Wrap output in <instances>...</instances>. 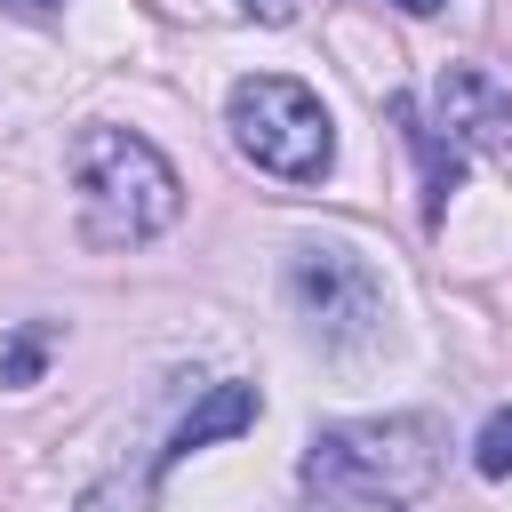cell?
I'll list each match as a JSON object with an SVG mask.
<instances>
[{
  "label": "cell",
  "instance_id": "1",
  "mask_svg": "<svg viewBox=\"0 0 512 512\" xmlns=\"http://www.w3.org/2000/svg\"><path fill=\"white\" fill-rule=\"evenodd\" d=\"M72 192H80V240L88 248H144L184 208L176 168L136 128H80L72 136Z\"/></svg>",
  "mask_w": 512,
  "mask_h": 512
},
{
  "label": "cell",
  "instance_id": "2",
  "mask_svg": "<svg viewBox=\"0 0 512 512\" xmlns=\"http://www.w3.org/2000/svg\"><path fill=\"white\" fill-rule=\"evenodd\" d=\"M440 456H448L440 416H360V424L312 432L304 480L328 488V496H384V504H400V496L440 480Z\"/></svg>",
  "mask_w": 512,
  "mask_h": 512
},
{
  "label": "cell",
  "instance_id": "3",
  "mask_svg": "<svg viewBox=\"0 0 512 512\" xmlns=\"http://www.w3.org/2000/svg\"><path fill=\"white\" fill-rule=\"evenodd\" d=\"M224 128H232L240 160H256V168L280 176V184H320L328 160H336V128H328L320 96H312L304 80H288V72H248V80H232Z\"/></svg>",
  "mask_w": 512,
  "mask_h": 512
},
{
  "label": "cell",
  "instance_id": "4",
  "mask_svg": "<svg viewBox=\"0 0 512 512\" xmlns=\"http://www.w3.org/2000/svg\"><path fill=\"white\" fill-rule=\"evenodd\" d=\"M288 304L320 344H368L384 320V280L344 240H304L288 256Z\"/></svg>",
  "mask_w": 512,
  "mask_h": 512
},
{
  "label": "cell",
  "instance_id": "5",
  "mask_svg": "<svg viewBox=\"0 0 512 512\" xmlns=\"http://www.w3.org/2000/svg\"><path fill=\"white\" fill-rule=\"evenodd\" d=\"M432 104H440V128L456 152H512V88L488 64H448Z\"/></svg>",
  "mask_w": 512,
  "mask_h": 512
},
{
  "label": "cell",
  "instance_id": "6",
  "mask_svg": "<svg viewBox=\"0 0 512 512\" xmlns=\"http://www.w3.org/2000/svg\"><path fill=\"white\" fill-rule=\"evenodd\" d=\"M256 408H264V400H256V384H208V400H200V408L176 424V440L160 448V472H176V464H184L192 448H208V440L248 432V424H256Z\"/></svg>",
  "mask_w": 512,
  "mask_h": 512
},
{
  "label": "cell",
  "instance_id": "7",
  "mask_svg": "<svg viewBox=\"0 0 512 512\" xmlns=\"http://www.w3.org/2000/svg\"><path fill=\"white\" fill-rule=\"evenodd\" d=\"M392 120H400V136H408V152L424 160V216L440 224V208H448V192H456V176H464V152H456V144H448L440 128H424V112H416L408 96L392 104Z\"/></svg>",
  "mask_w": 512,
  "mask_h": 512
},
{
  "label": "cell",
  "instance_id": "8",
  "mask_svg": "<svg viewBox=\"0 0 512 512\" xmlns=\"http://www.w3.org/2000/svg\"><path fill=\"white\" fill-rule=\"evenodd\" d=\"M48 344H56V328H48V320H24V328L8 336V352H0V384L24 392V384L40 376V360H48Z\"/></svg>",
  "mask_w": 512,
  "mask_h": 512
},
{
  "label": "cell",
  "instance_id": "9",
  "mask_svg": "<svg viewBox=\"0 0 512 512\" xmlns=\"http://www.w3.org/2000/svg\"><path fill=\"white\" fill-rule=\"evenodd\" d=\"M472 472H480V480H512V408H496V416L480 424V440H472Z\"/></svg>",
  "mask_w": 512,
  "mask_h": 512
},
{
  "label": "cell",
  "instance_id": "10",
  "mask_svg": "<svg viewBox=\"0 0 512 512\" xmlns=\"http://www.w3.org/2000/svg\"><path fill=\"white\" fill-rule=\"evenodd\" d=\"M256 24H296V0H240Z\"/></svg>",
  "mask_w": 512,
  "mask_h": 512
},
{
  "label": "cell",
  "instance_id": "11",
  "mask_svg": "<svg viewBox=\"0 0 512 512\" xmlns=\"http://www.w3.org/2000/svg\"><path fill=\"white\" fill-rule=\"evenodd\" d=\"M312 512H392V504H384V496H320Z\"/></svg>",
  "mask_w": 512,
  "mask_h": 512
},
{
  "label": "cell",
  "instance_id": "12",
  "mask_svg": "<svg viewBox=\"0 0 512 512\" xmlns=\"http://www.w3.org/2000/svg\"><path fill=\"white\" fill-rule=\"evenodd\" d=\"M0 8H8V16H56L64 0H0Z\"/></svg>",
  "mask_w": 512,
  "mask_h": 512
},
{
  "label": "cell",
  "instance_id": "13",
  "mask_svg": "<svg viewBox=\"0 0 512 512\" xmlns=\"http://www.w3.org/2000/svg\"><path fill=\"white\" fill-rule=\"evenodd\" d=\"M392 8H400V16H440L448 0H392Z\"/></svg>",
  "mask_w": 512,
  "mask_h": 512
}]
</instances>
